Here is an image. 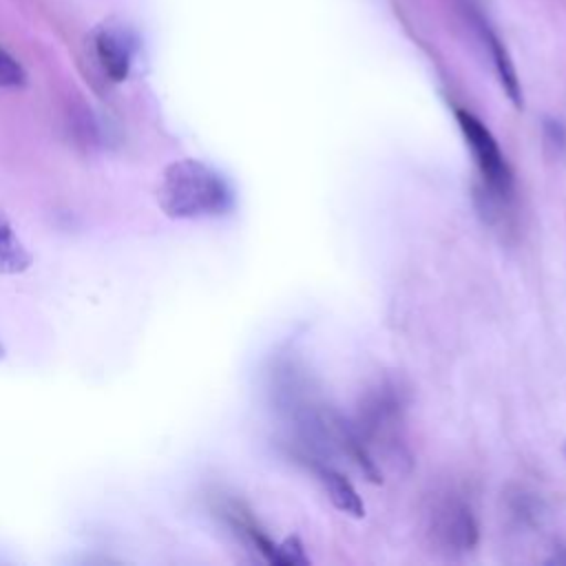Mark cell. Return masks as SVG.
Segmentation results:
<instances>
[{
    "label": "cell",
    "instance_id": "cell-8",
    "mask_svg": "<svg viewBox=\"0 0 566 566\" xmlns=\"http://www.w3.org/2000/svg\"><path fill=\"white\" fill-rule=\"evenodd\" d=\"M24 82H27V73H24L22 64L0 46V86L18 88Z\"/></svg>",
    "mask_w": 566,
    "mask_h": 566
},
{
    "label": "cell",
    "instance_id": "cell-5",
    "mask_svg": "<svg viewBox=\"0 0 566 566\" xmlns=\"http://www.w3.org/2000/svg\"><path fill=\"white\" fill-rule=\"evenodd\" d=\"M480 33H482V40H484V44H486V49L491 53V60H493V66H495V73L500 77L502 88L506 91L509 99L520 108L522 106V88H520V80H517L515 66H513L504 44L497 40V35L486 24L480 27Z\"/></svg>",
    "mask_w": 566,
    "mask_h": 566
},
{
    "label": "cell",
    "instance_id": "cell-1",
    "mask_svg": "<svg viewBox=\"0 0 566 566\" xmlns=\"http://www.w3.org/2000/svg\"><path fill=\"white\" fill-rule=\"evenodd\" d=\"M157 201L172 219H199L223 214L232 203V192L210 166L197 159H179L164 170Z\"/></svg>",
    "mask_w": 566,
    "mask_h": 566
},
{
    "label": "cell",
    "instance_id": "cell-2",
    "mask_svg": "<svg viewBox=\"0 0 566 566\" xmlns=\"http://www.w3.org/2000/svg\"><path fill=\"white\" fill-rule=\"evenodd\" d=\"M455 119L467 139V146L471 148V155H473L475 168L480 172V179L484 184V190L489 192L491 199L504 201L511 195V168H509L506 157L502 155L495 137L469 111L458 108Z\"/></svg>",
    "mask_w": 566,
    "mask_h": 566
},
{
    "label": "cell",
    "instance_id": "cell-4",
    "mask_svg": "<svg viewBox=\"0 0 566 566\" xmlns=\"http://www.w3.org/2000/svg\"><path fill=\"white\" fill-rule=\"evenodd\" d=\"M438 535L444 537L447 544L458 548H469L475 542V522L467 506L462 504H444L438 517Z\"/></svg>",
    "mask_w": 566,
    "mask_h": 566
},
{
    "label": "cell",
    "instance_id": "cell-6",
    "mask_svg": "<svg viewBox=\"0 0 566 566\" xmlns=\"http://www.w3.org/2000/svg\"><path fill=\"white\" fill-rule=\"evenodd\" d=\"M318 478L336 509H340L343 513H349L354 517L365 515V504H363L360 495L356 493V489L343 473H338L329 467H318Z\"/></svg>",
    "mask_w": 566,
    "mask_h": 566
},
{
    "label": "cell",
    "instance_id": "cell-3",
    "mask_svg": "<svg viewBox=\"0 0 566 566\" xmlns=\"http://www.w3.org/2000/svg\"><path fill=\"white\" fill-rule=\"evenodd\" d=\"M95 57L113 82H122L128 77L133 62V40L119 27H99L93 38Z\"/></svg>",
    "mask_w": 566,
    "mask_h": 566
},
{
    "label": "cell",
    "instance_id": "cell-9",
    "mask_svg": "<svg viewBox=\"0 0 566 566\" xmlns=\"http://www.w3.org/2000/svg\"><path fill=\"white\" fill-rule=\"evenodd\" d=\"M4 356V347H2V343H0V358Z\"/></svg>",
    "mask_w": 566,
    "mask_h": 566
},
{
    "label": "cell",
    "instance_id": "cell-7",
    "mask_svg": "<svg viewBox=\"0 0 566 566\" xmlns=\"http://www.w3.org/2000/svg\"><path fill=\"white\" fill-rule=\"evenodd\" d=\"M31 263V254L15 237L9 221L0 214V274L24 272Z\"/></svg>",
    "mask_w": 566,
    "mask_h": 566
}]
</instances>
